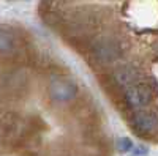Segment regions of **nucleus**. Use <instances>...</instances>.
I'll list each match as a JSON object with an SVG mask.
<instances>
[{
    "mask_svg": "<svg viewBox=\"0 0 158 156\" xmlns=\"http://www.w3.org/2000/svg\"><path fill=\"white\" fill-rule=\"evenodd\" d=\"M138 77V71L133 66H120L114 71V81L120 87H131Z\"/></svg>",
    "mask_w": 158,
    "mask_h": 156,
    "instance_id": "obj_5",
    "label": "nucleus"
},
{
    "mask_svg": "<svg viewBox=\"0 0 158 156\" xmlns=\"http://www.w3.org/2000/svg\"><path fill=\"white\" fill-rule=\"evenodd\" d=\"M133 156H147V148L146 147H136L133 150Z\"/></svg>",
    "mask_w": 158,
    "mask_h": 156,
    "instance_id": "obj_8",
    "label": "nucleus"
},
{
    "mask_svg": "<svg viewBox=\"0 0 158 156\" xmlns=\"http://www.w3.org/2000/svg\"><path fill=\"white\" fill-rule=\"evenodd\" d=\"M0 46H2V54L8 55L15 50V38H13L11 32L6 29H2V36H0Z\"/></svg>",
    "mask_w": 158,
    "mask_h": 156,
    "instance_id": "obj_6",
    "label": "nucleus"
},
{
    "mask_svg": "<svg viewBox=\"0 0 158 156\" xmlns=\"http://www.w3.org/2000/svg\"><path fill=\"white\" fill-rule=\"evenodd\" d=\"M49 98L56 102H70L76 98L77 85L71 77L67 76H52L48 84Z\"/></svg>",
    "mask_w": 158,
    "mask_h": 156,
    "instance_id": "obj_1",
    "label": "nucleus"
},
{
    "mask_svg": "<svg viewBox=\"0 0 158 156\" xmlns=\"http://www.w3.org/2000/svg\"><path fill=\"white\" fill-rule=\"evenodd\" d=\"M92 52L100 63H112L122 55V47L112 38H101L94 44Z\"/></svg>",
    "mask_w": 158,
    "mask_h": 156,
    "instance_id": "obj_3",
    "label": "nucleus"
},
{
    "mask_svg": "<svg viewBox=\"0 0 158 156\" xmlns=\"http://www.w3.org/2000/svg\"><path fill=\"white\" fill-rule=\"evenodd\" d=\"M152 96H153L152 95V88L146 82L133 84L131 87H128L125 90V101H127V104L131 109H136V110H142L147 104H150Z\"/></svg>",
    "mask_w": 158,
    "mask_h": 156,
    "instance_id": "obj_2",
    "label": "nucleus"
},
{
    "mask_svg": "<svg viewBox=\"0 0 158 156\" xmlns=\"http://www.w3.org/2000/svg\"><path fill=\"white\" fill-rule=\"evenodd\" d=\"M117 148H118L120 153H128V151L133 150V142H131L128 137H122L117 142Z\"/></svg>",
    "mask_w": 158,
    "mask_h": 156,
    "instance_id": "obj_7",
    "label": "nucleus"
},
{
    "mask_svg": "<svg viewBox=\"0 0 158 156\" xmlns=\"http://www.w3.org/2000/svg\"><path fill=\"white\" fill-rule=\"evenodd\" d=\"M133 125L141 131H152L158 126V115L152 110H138L133 117Z\"/></svg>",
    "mask_w": 158,
    "mask_h": 156,
    "instance_id": "obj_4",
    "label": "nucleus"
}]
</instances>
